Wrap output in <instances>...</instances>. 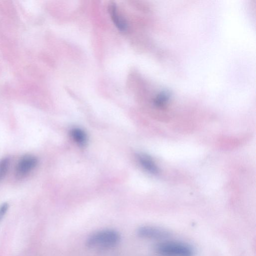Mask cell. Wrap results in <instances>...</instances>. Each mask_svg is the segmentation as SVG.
I'll use <instances>...</instances> for the list:
<instances>
[{"mask_svg":"<svg viewBox=\"0 0 256 256\" xmlns=\"http://www.w3.org/2000/svg\"><path fill=\"white\" fill-rule=\"evenodd\" d=\"M70 134L74 140L80 146H84L86 142V136L84 132L79 128H74Z\"/></svg>","mask_w":256,"mask_h":256,"instance_id":"obj_7","label":"cell"},{"mask_svg":"<svg viewBox=\"0 0 256 256\" xmlns=\"http://www.w3.org/2000/svg\"><path fill=\"white\" fill-rule=\"evenodd\" d=\"M38 158L34 156L25 155L18 162L16 168V174L18 178H23L29 174L37 166Z\"/></svg>","mask_w":256,"mask_h":256,"instance_id":"obj_4","label":"cell"},{"mask_svg":"<svg viewBox=\"0 0 256 256\" xmlns=\"http://www.w3.org/2000/svg\"><path fill=\"white\" fill-rule=\"evenodd\" d=\"M138 236L146 240H168L172 236L168 229L153 225H144L140 226L136 230Z\"/></svg>","mask_w":256,"mask_h":256,"instance_id":"obj_3","label":"cell"},{"mask_svg":"<svg viewBox=\"0 0 256 256\" xmlns=\"http://www.w3.org/2000/svg\"><path fill=\"white\" fill-rule=\"evenodd\" d=\"M140 163L142 166L147 171L153 174H156L158 170L154 162L148 155L141 154L138 156Z\"/></svg>","mask_w":256,"mask_h":256,"instance_id":"obj_6","label":"cell"},{"mask_svg":"<svg viewBox=\"0 0 256 256\" xmlns=\"http://www.w3.org/2000/svg\"><path fill=\"white\" fill-rule=\"evenodd\" d=\"M153 249L160 256H194L196 254L194 248L190 244L168 240L155 244Z\"/></svg>","mask_w":256,"mask_h":256,"instance_id":"obj_1","label":"cell"},{"mask_svg":"<svg viewBox=\"0 0 256 256\" xmlns=\"http://www.w3.org/2000/svg\"><path fill=\"white\" fill-rule=\"evenodd\" d=\"M10 160L8 157H5L0 160V181L6 175L10 166Z\"/></svg>","mask_w":256,"mask_h":256,"instance_id":"obj_8","label":"cell"},{"mask_svg":"<svg viewBox=\"0 0 256 256\" xmlns=\"http://www.w3.org/2000/svg\"><path fill=\"white\" fill-rule=\"evenodd\" d=\"M108 9L111 18L116 28L120 31H125L127 28V24L118 14L116 4L113 2H110L108 5Z\"/></svg>","mask_w":256,"mask_h":256,"instance_id":"obj_5","label":"cell"},{"mask_svg":"<svg viewBox=\"0 0 256 256\" xmlns=\"http://www.w3.org/2000/svg\"><path fill=\"white\" fill-rule=\"evenodd\" d=\"M8 208V204L3 203L0 206V221L2 220Z\"/></svg>","mask_w":256,"mask_h":256,"instance_id":"obj_9","label":"cell"},{"mask_svg":"<svg viewBox=\"0 0 256 256\" xmlns=\"http://www.w3.org/2000/svg\"><path fill=\"white\" fill-rule=\"evenodd\" d=\"M120 238L119 232L114 230H102L91 234L87 238L86 244L90 248H109L118 244Z\"/></svg>","mask_w":256,"mask_h":256,"instance_id":"obj_2","label":"cell"}]
</instances>
